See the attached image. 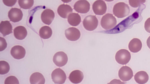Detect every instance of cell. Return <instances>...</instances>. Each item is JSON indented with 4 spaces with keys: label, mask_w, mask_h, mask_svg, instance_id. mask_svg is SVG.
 I'll list each match as a JSON object with an SVG mask.
<instances>
[{
    "label": "cell",
    "mask_w": 150,
    "mask_h": 84,
    "mask_svg": "<svg viewBox=\"0 0 150 84\" xmlns=\"http://www.w3.org/2000/svg\"><path fill=\"white\" fill-rule=\"evenodd\" d=\"M90 4L87 0H79L75 3L74 8L76 12L81 13H88L90 9Z\"/></svg>",
    "instance_id": "obj_8"
},
{
    "label": "cell",
    "mask_w": 150,
    "mask_h": 84,
    "mask_svg": "<svg viewBox=\"0 0 150 84\" xmlns=\"http://www.w3.org/2000/svg\"><path fill=\"white\" fill-rule=\"evenodd\" d=\"M67 18L69 24L73 26L79 25L81 21V17L78 13H72L69 14Z\"/></svg>",
    "instance_id": "obj_21"
},
{
    "label": "cell",
    "mask_w": 150,
    "mask_h": 84,
    "mask_svg": "<svg viewBox=\"0 0 150 84\" xmlns=\"http://www.w3.org/2000/svg\"><path fill=\"white\" fill-rule=\"evenodd\" d=\"M117 24V20L112 14L108 13L102 17L100 24L101 27L105 30H109L114 27Z\"/></svg>",
    "instance_id": "obj_2"
},
{
    "label": "cell",
    "mask_w": 150,
    "mask_h": 84,
    "mask_svg": "<svg viewBox=\"0 0 150 84\" xmlns=\"http://www.w3.org/2000/svg\"><path fill=\"white\" fill-rule=\"evenodd\" d=\"M84 28L87 30L92 31L97 27L98 20L95 15H89L87 16L83 21Z\"/></svg>",
    "instance_id": "obj_3"
},
{
    "label": "cell",
    "mask_w": 150,
    "mask_h": 84,
    "mask_svg": "<svg viewBox=\"0 0 150 84\" xmlns=\"http://www.w3.org/2000/svg\"><path fill=\"white\" fill-rule=\"evenodd\" d=\"M142 44L141 41L138 38H134L129 42L128 48L130 51L136 53L139 51L141 49Z\"/></svg>",
    "instance_id": "obj_16"
},
{
    "label": "cell",
    "mask_w": 150,
    "mask_h": 84,
    "mask_svg": "<svg viewBox=\"0 0 150 84\" xmlns=\"http://www.w3.org/2000/svg\"><path fill=\"white\" fill-rule=\"evenodd\" d=\"M52 80L54 83L57 84H63L67 78L66 75L63 70L58 68L55 69L51 74Z\"/></svg>",
    "instance_id": "obj_5"
},
{
    "label": "cell",
    "mask_w": 150,
    "mask_h": 84,
    "mask_svg": "<svg viewBox=\"0 0 150 84\" xmlns=\"http://www.w3.org/2000/svg\"><path fill=\"white\" fill-rule=\"evenodd\" d=\"M131 55L130 52L127 50L122 49L118 50L115 55L116 62L122 65L126 64L130 61Z\"/></svg>",
    "instance_id": "obj_4"
},
{
    "label": "cell",
    "mask_w": 150,
    "mask_h": 84,
    "mask_svg": "<svg viewBox=\"0 0 150 84\" xmlns=\"http://www.w3.org/2000/svg\"><path fill=\"white\" fill-rule=\"evenodd\" d=\"M73 9L71 6L64 4L60 5L58 7L57 12L58 15L64 18H68L69 14L72 13Z\"/></svg>",
    "instance_id": "obj_14"
},
{
    "label": "cell",
    "mask_w": 150,
    "mask_h": 84,
    "mask_svg": "<svg viewBox=\"0 0 150 84\" xmlns=\"http://www.w3.org/2000/svg\"><path fill=\"white\" fill-rule=\"evenodd\" d=\"M7 43L5 39L3 37H0V51L5 50L6 48Z\"/></svg>",
    "instance_id": "obj_27"
},
{
    "label": "cell",
    "mask_w": 150,
    "mask_h": 84,
    "mask_svg": "<svg viewBox=\"0 0 150 84\" xmlns=\"http://www.w3.org/2000/svg\"><path fill=\"white\" fill-rule=\"evenodd\" d=\"M83 78V75L81 71L76 70L72 71L69 74V78L73 83L78 84L81 83Z\"/></svg>",
    "instance_id": "obj_15"
},
{
    "label": "cell",
    "mask_w": 150,
    "mask_h": 84,
    "mask_svg": "<svg viewBox=\"0 0 150 84\" xmlns=\"http://www.w3.org/2000/svg\"><path fill=\"white\" fill-rule=\"evenodd\" d=\"M65 34L68 40L72 41H77L80 38L81 36L79 30L74 27H70L66 29Z\"/></svg>",
    "instance_id": "obj_10"
},
{
    "label": "cell",
    "mask_w": 150,
    "mask_h": 84,
    "mask_svg": "<svg viewBox=\"0 0 150 84\" xmlns=\"http://www.w3.org/2000/svg\"><path fill=\"white\" fill-rule=\"evenodd\" d=\"M12 27L8 21H2L0 24V32L4 36L12 33Z\"/></svg>",
    "instance_id": "obj_18"
},
{
    "label": "cell",
    "mask_w": 150,
    "mask_h": 84,
    "mask_svg": "<svg viewBox=\"0 0 150 84\" xmlns=\"http://www.w3.org/2000/svg\"><path fill=\"white\" fill-rule=\"evenodd\" d=\"M13 32L15 37L19 40L24 39L27 34V32L25 27L21 26L15 27L13 30Z\"/></svg>",
    "instance_id": "obj_20"
},
{
    "label": "cell",
    "mask_w": 150,
    "mask_h": 84,
    "mask_svg": "<svg viewBox=\"0 0 150 84\" xmlns=\"http://www.w3.org/2000/svg\"><path fill=\"white\" fill-rule=\"evenodd\" d=\"M54 16V13L52 10L50 9H47L42 13L41 19L44 23L49 25L53 20Z\"/></svg>",
    "instance_id": "obj_13"
},
{
    "label": "cell",
    "mask_w": 150,
    "mask_h": 84,
    "mask_svg": "<svg viewBox=\"0 0 150 84\" xmlns=\"http://www.w3.org/2000/svg\"><path fill=\"white\" fill-rule=\"evenodd\" d=\"M18 4L21 8L24 9H28L33 5V0H18Z\"/></svg>",
    "instance_id": "obj_23"
},
{
    "label": "cell",
    "mask_w": 150,
    "mask_h": 84,
    "mask_svg": "<svg viewBox=\"0 0 150 84\" xmlns=\"http://www.w3.org/2000/svg\"><path fill=\"white\" fill-rule=\"evenodd\" d=\"M10 69L8 63L5 61H0V74L4 75L7 73Z\"/></svg>",
    "instance_id": "obj_24"
},
{
    "label": "cell",
    "mask_w": 150,
    "mask_h": 84,
    "mask_svg": "<svg viewBox=\"0 0 150 84\" xmlns=\"http://www.w3.org/2000/svg\"><path fill=\"white\" fill-rule=\"evenodd\" d=\"M118 76L120 79L122 81H128L131 79L133 76V71L128 66H122L119 71Z\"/></svg>",
    "instance_id": "obj_7"
},
{
    "label": "cell",
    "mask_w": 150,
    "mask_h": 84,
    "mask_svg": "<svg viewBox=\"0 0 150 84\" xmlns=\"http://www.w3.org/2000/svg\"><path fill=\"white\" fill-rule=\"evenodd\" d=\"M144 28L147 32L150 33V18H148L145 21L144 24Z\"/></svg>",
    "instance_id": "obj_29"
},
{
    "label": "cell",
    "mask_w": 150,
    "mask_h": 84,
    "mask_svg": "<svg viewBox=\"0 0 150 84\" xmlns=\"http://www.w3.org/2000/svg\"><path fill=\"white\" fill-rule=\"evenodd\" d=\"M126 83V82H122L120 80L115 79L107 84H125Z\"/></svg>",
    "instance_id": "obj_30"
},
{
    "label": "cell",
    "mask_w": 150,
    "mask_h": 84,
    "mask_svg": "<svg viewBox=\"0 0 150 84\" xmlns=\"http://www.w3.org/2000/svg\"><path fill=\"white\" fill-rule=\"evenodd\" d=\"M145 1L143 0H129V4L133 7L137 8L142 3L145 2Z\"/></svg>",
    "instance_id": "obj_26"
},
{
    "label": "cell",
    "mask_w": 150,
    "mask_h": 84,
    "mask_svg": "<svg viewBox=\"0 0 150 84\" xmlns=\"http://www.w3.org/2000/svg\"><path fill=\"white\" fill-rule=\"evenodd\" d=\"M4 4L8 6L11 7L14 5L17 0H3Z\"/></svg>",
    "instance_id": "obj_28"
},
{
    "label": "cell",
    "mask_w": 150,
    "mask_h": 84,
    "mask_svg": "<svg viewBox=\"0 0 150 84\" xmlns=\"http://www.w3.org/2000/svg\"><path fill=\"white\" fill-rule=\"evenodd\" d=\"M39 35L40 37L44 39L49 38L52 34V31L50 27L48 26L42 27L39 31Z\"/></svg>",
    "instance_id": "obj_22"
},
{
    "label": "cell",
    "mask_w": 150,
    "mask_h": 84,
    "mask_svg": "<svg viewBox=\"0 0 150 84\" xmlns=\"http://www.w3.org/2000/svg\"><path fill=\"white\" fill-rule=\"evenodd\" d=\"M68 57L64 52L59 51L56 52L54 55L53 61L54 64L59 67L64 66L68 61Z\"/></svg>",
    "instance_id": "obj_6"
},
{
    "label": "cell",
    "mask_w": 150,
    "mask_h": 84,
    "mask_svg": "<svg viewBox=\"0 0 150 84\" xmlns=\"http://www.w3.org/2000/svg\"><path fill=\"white\" fill-rule=\"evenodd\" d=\"M8 16L11 21L16 22L21 20L23 14L20 9L12 8L9 11Z\"/></svg>",
    "instance_id": "obj_11"
},
{
    "label": "cell",
    "mask_w": 150,
    "mask_h": 84,
    "mask_svg": "<svg viewBox=\"0 0 150 84\" xmlns=\"http://www.w3.org/2000/svg\"><path fill=\"white\" fill-rule=\"evenodd\" d=\"M106 3L103 0H98L95 1L92 5V9L95 14L102 15L105 14L107 10Z\"/></svg>",
    "instance_id": "obj_9"
},
{
    "label": "cell",
    "mask_w": 150,
    "mask_h": 84,
    "mask_svg": "<svg viewBox=\"0 0 150 84\" xmlns=\"http://www.w3.org/2000/svg\"><path fill=\"white\" fill-rule=\"evenodd\" d=\"M11 54L15 59L19 60L23 58L26 53L25 48L19 45L15 46L13 47L11 50Z\"/></svg>",
    "instance_id": "obj_12"
},
{
    "label": "cell",
    "mask_w": 150,
    "mask_h": 84,
    "mask_svg": "<svg viewBox=\"0 0 150 84\" xmlns=\"http://www.w3.org/2000/svg\"><path fill=\"white\" fill-rule=\"evenodd\" d=\"M146 44L148 47L150 49V36L147 39L146 41Z\"/></svg>",
    "instance_id": "obj_31"
},
{
    "label": "cell",
    "mask_w": 150,
    "mask_h": 84,
    "mask_svg": "<svg viewBox=\"0 0 150 84\" xmlns=\"http://www.w3.org/2000/svg\"><path fill=\"white\" fill-rule=\"evenodd\" d=\"M4 84H19L18 79L15 76H11L6 78Z\"/></svg>",
    "instance_id": "obj_25"
},
{
    "label": "cell",
    "mask_w": 150,
    "mask_h": 84,
    "mask_svg": "<svg viewBox=\"0 0 150 84\" xmlns=\"http://www.w3.org/2000/svg\"><path fill=\"white\" fill-rule=\"evenodd\" d=\"M130 11L128 5L123 2L116 3L113 8L114 15L118 18H122L127 16Z\"/></svg>",
    "instance_id": "obj_1"
},
{
    "label": "cell",
    "mask_w": 150,
    "mask_h": 84,
    "mask_svg": "<svg viewBox=\"0 0 150 84\" xmlns=\"http://www.w3.org/2000/svg\"><path fill=\"white\" fill-rule=\"evenodd\" d=\"M149 79L148 74L145 71H140L137 72L134 76V79L139 84H144L146 83Z\"/></svg>",
    "instance_id": "obj_17"
},
{
    "label": "cell",
    "mask_w": 150,
    "mask_h": 84,
    "mask_svg": "<svg viewBox=\"0 0 150 84\" xmlns=\"http://www.w3.org/2000/svg\"><path fill=\"white\" fill-rule=\"evenodd\" d=\"M30 84H44L45 78L41 73L36 72L31 74L30 78Z\"/></svg>",
    "instance_id": "obj_19"
}]
</instances>
